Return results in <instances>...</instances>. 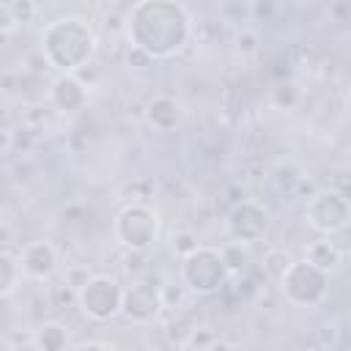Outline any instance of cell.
<instances>
[{"label": "cell", "instance_id": "cell-20", "mask_svg": "<svg viewBox=\"0 0 351 351\" xmlns=\"http://www.w3.org/2000/svg\"><path fill=\"white\" fill-rule=\"evenodd\" d=\"M200 247V241H197V236L195 233H189V230H181V233H176L173 236V250H176V255H189V252H195Z\"/></svg>", "mask_w": 351, "mask_h": 351}, {"label": "cell", "instance_id": "cell-2", "mask_svg": "<svg viewBox=\"0 0 351 351\" xmlns=\"http://www.w3.org/2000/svg\"><path fill=\"white\" fill-rule=\"evenodd\" d=\"M38 52L58 74H77L96 55V33L82 16H58L41 30Z\"/></svg>", "mask_w": 351, "mask_h": 351}, {"label": "cell", "instance_id": "cell-27", "mask_svg": "<svg viewBox=\"0 0 351 351\" xmlns=\"http://www.w3.org/2000/svg\"><path fill=\"white\" fill-rule=\"evenodd\" d=\"M14 27H16L14 16L8 14V8H5V5H0V30H3V33H8V30H14Z\"/></svg>", "mask_w": 351, "mask_h": 351}, {"label": "cell", "instance_id": "cell-1", "mask_svg": "<svg viewBox=\"0 0 351 351\" xmlns=\"http://www.w3.org/2000/svg\"><path fill=\"white\" fill-rule=\"evenodd\" d=\"M129 44L143 49L151 60L178 55L192 36V16L186 5L173 0H140L126 11Z\"/></svg>", "mask_w": 351, "mask_h": 351}, {"label": "cell", "instance_id": "cell-21", "mask_svg": "<svg viewBox=\"0 0 351 351\" xmlns=\"http://www.w3.org/2000/svg\"><path fill=\"white\" fill-rule=\"evenodd\" d=\"M184 285H178V282H162V288H159V296H162V307H178L181 304V299H184Z\"/></svg>", "mask_w": 351, "mask_h": 351}, {"label": "cell", "instance_id": "cell-29", "mask_svg": "<svg viewBox=\"0 0 351 351\" xmlns=\"http://www.w3.org/2000/svg\"><path fill=\"white\" fill-rule=\"evenodd\" d=\"M77 351H110L104 343H96V340H90V343H82Z\"/></svg>", "mask_w": 351, "mask_h": 351}, {"label": "cell", "instance_id": "cell-28", "mask_svg": "<svg viewBox=\"0 0 351 351\" xmlns=\"http://www.w3.org/2000/svg\"><path fill=\"white\" fill-rule=\"evenodd\" d=\"M206 351H236V348H233L228 340H214V343H211Z\"/></svg>", "mask_w": 351, "mask_h": 351}, {"label": "cell", "instance_id": "cell-11", "mask_svg": "<svg viewBox=\"0 0 351 351\" xmlns=\"http://www.w3.org/2000/svg\"><path fill=\"white\" fill-rule=\"evenodd\" d=\"M49 101L63 112H77L88 104V88L77 74H58L49 85Z\"/></svg>", "mask_w": 351, "mask_h": 351}, {"label": "cell", "instance_id": "cell-12", "mask_svg": "<svg viewBox=\"0 0 351 351\" xmlns=\"http://www.w3.org/2000/svg\"><path fill=\"white\" fill-rule=\"evenodd\" d=\"M145 121H148L154 129H159V132H170V129H176L178 121H181V107H178V101H176L173 96L159 93V96H154V99L148 101V107H145Z\"/></svg>", "mask_w": 351, "mask_h": 351}, {"label": "cell", "instance_id": "cell-7", "mask_svg": "<svg viewBox=\"0 0 351 351\" xmlns=\"http://www.w3.org/2000/svg\"><path fill=\"white\" fill-rule=\"evenodd\" d=\"M304 219L321 236L332 239L335 233H343L348 228V219H351L348 195L343 189H335V186L313 192L307 206H304Z\"/></svg>", "mask_w": 351, "mask_h": 351}, {"label": "cell", "instance_id": "cell-4", "mask_svg": "<svg viewBox=\"0 0 351 351\" xmlns=\"http://www.w3.org/2000/svg\"><path fill=\"white\" fill-rule=\"evenodd\" d=\"M123 302V282L112 274H88V280L77 288V307L90 321H112L121 315Z\"/></svg>", "mask_w": 351, "mask_h": 351}, {"label": "cell", "instance_id": "cell-18", "mask_svg": "<svg viewBox=\"0 0 351 351\" xmlns=\"http://www.w3.org/2000/svg\"><path fill=\"white\" fill-rule=\"evenodd\" d=\"M296 85L293 82H277L274 88H271V101L277 104V107H293L296 104Z\"/></svg>", "mask_w": 351, "mask_h": 351}, {"label": "cell", "instance_id": "cell-14", "mask_svg": "<svg viewBox=\"0 0 351 351\" xmlns=\"http://www.w3.org/2000/svg\"><path fill=\"white\" fill-rule=\"evenodd\" d=\"M36 346H38V351H66V346H69L66 326L58 321H44L36 329Z\"/></svg>", "mask_w": 351, "mask_h": 351}, {"label": "cell", "instance_id": "cell-15", "mask_svg": "<svg viewBox=\"0 0 351 351\" xmlns=\"http://www.w3.org/2000/svg\"><path fill=\"white\" fill-rule=\"evenodd\" d=\"M19 277H22V271H19V261H16L11 252L0 250V299H5L8 293H14Z\"/></svg>", "mask_w": 351, "mask_h": 351}, {"label": "cell", "instance_id": "cell-9", "mask_svg": "<svg viewBox=\"0 0 351 351\" xmlns=\"http://www.w3.org/2000/svg\"><path fill=\"white\" fill-rule=\"evenodd\" d=\"M225 230L239 244H255L269 230V214L255 200H239L225 217Z\"/></svg>", "mask_w": 351, "mask_h": 351}, {"label": "cell", "instance_id": "cell-24", "mask_svg": "<svg viewBox=\"0 0 351 351\" xmlns=\"http://www.w3.org/2000/svg\"><path fill=\"white\" fill-rule=\"evenodd\" d=\"M151 63H154V60H151L143 49H137V47L129 44V49H126V66H129V69H148Z\"/></svg>", "mask_w": 351, "mask_h": 351}, {"label": "cell", "instance_id": "cell-8", "mask_svg": "<svg viewBox=\"0 0 351 351\" xmlns=\"http://www.w3.org/2000/svg\"><path fill=\"white\" fill-rule=\"evenodd\" d=\"M162 280L151 274H137L129 285H123V302H121V315L132 324H148L159 315L162 310V296H159Z\"/></svg>", "mask_w": 351, "mask_h": 351}, {"label": "cell", "instance_id": "cell-17", "mask_svg": "<svg viewBox=\"0 0 351 351\" xmlns=\"http://www.w3.org/2000/svg\"><path fill=\"white\" fill-rule=\"evenodd\" d=\"M288 263H291V258H288V252H282V250H269V252L263 255V269H266V274L274 277V280H280V274L288 269Z\"/></svg>", "mask_w": 351, "mask_h": 351}, {"label": "cell", "instance_id": "cell-25", "mask_svg": "<svg viewBox=\"0 0 351 351\" xmlns=\"http://www.w3.org/2000/svg\"><path fill=\"white\" fill-rule=\"evenodd\" d=\"M11 148H14V134H11V129L0 126V156H5Z\"/></svg>", "mask_w": 351, "mask_h": 351}, {"label": "cell", "instance_id": "cell-26", "mask_svg": "<svg viewBox=\"0 0 351 351\" xmlns=\"http://www.w3.org/2000/svg\"><path fill=\"white\" fill-rule=\"evenodd\" d=\"M277 8H274V3H255V5H250V14H255V16H263V19H269L271 14H274Z\"/></svg>", "mask_w": 351, "mask_h": 351}, {"label": "cell", "instance_id": "cell-16", "mask_svg": "<svg viewBox=\"0 0 351 351\" xmlns=\"http://www.w3.org/2000/svg\"><path fill=\"white\" fill-rule=\"evenodd\" d=\"M219 255H222V263L228 269V274H241L250 263V252H247V244H239V241H228L219 247Z\"/></svg>", "mask_w": 351, "mask_h": 351}, {"label": "cell", "instance_id": "cell-23", "mask_svg": "<svg viewBox=\"0 0 351 351\" xmlns=\"http://www.w3.org/2000/svg\"><path fill=\"white\" fill-rule=\"evenodd\" d=\"M258 44H261V38H258V33L250 30V27H241V33L236 36V47H239L244 55H252V52L258 49Z\"/></svg>", "mask_w": 351, "mask_h": 351}, {"label": "cell", "instance_id": "cell-6", "mask_svg": "<svg viewBox=\"0 0 351 351\" xmlns=\"http://www.w3.org/2000/svg\"><path fill=\"white\" fill-rule=\"evenodd\" d=\"M112 230L129 252H145L159 239V214L148 203H129L118 211Z\"/></svg>", "mask_w": 351, "mask_h": 351}, {"label": "cell", "instance_id": "cell-13", "mask_svg": "<svg viewBox=\"0 0 351 351\" xmlns=\"http://www.w3.org/2000/svg\"><path fill=\"white\" fill-rule=\"evenodd\" d=\"M304 261L313 263L315 269H321V271L329 274V271H335V269L340 266L343 252H340V247H337L329 236H324V239H315V241L307 244V250H304Z\"/></svg>", "mask_w": 351, "mask_h": 351}, {"label": "cell", "instance_id": "cell-5", "mask_svg": "<svg viewBox=\"0 0 351 351\" xmlns=\"http://www.w3.org/2000/svg\"><path fill=\"white\" fill-rule=\"evenodd\" d=\"M277 282H280V291H282L285 302L293 304V307H315L329 291V274L315 269L304 258L291 261Z\"/></svg>", "mask_w": 351, "mask_h": 351}, {"label": "cell", "instance_id": "cell-30", "mask_svg": "<svg viewBox=\"0 0 351 351\" xmlns=\"http://www.w3.org/2000/svg\"><path fill=\"white\" fill-rule=\"evenodd\" d=\"M0 351H8V346H5V340L0 337Z\"/></svg>", "mask_w": 351, "mask_h": 351}, {"label": "cell", "instance_id": "cell-10", "mask_svg": "<svg viewBox=\"0 0 351 351\" xmlns=\"http://www.w3.org/2000/svg\"><path fill=\"white\" fill-rule=\"evenodd\" d=\"M19 271L30 280H49L58 271V250L49 241H30L19 252Z\"/></svg>", "mask_w": 351, "mask_h": 351}, {"label": "cell", "instance_id": "cell-22", "mask_svg": "<svg viewBox=\"0 0 351 351\" xmlns=\"http://www.w3.org/2000/svg\"><path fill=\"white\" fill-rule=\"evenodd\" d=\"M214 340H217V337H214L211 329H206V326L192 329V332H189V348H186V351H206Z\"/></svg>", "mask_w": 351, "mask_h": 351}, {"label": "cell", "instance_id": "cell-19", "mask_svg": "<svg viewBox=\"0 0 351 351\" xmlns=\"http://www.w3.org/2000/svg\"><path fill=\"white\" fill-rule=\"evenodd\" d=\"M5 8H8V14L14 16L16 25H19V22H30V19L38 14V5L30 3V0H14V3H5Z\"/></svg>", "mask_w": 351, "mask_h": 351}, {"label": "cell", "instance_id": "cell-3", "mask_svg": "<svg viewBox=\"0 0 351 351\" xmlns=\"http://www.w3.org/2000/svg\"><path fill=\"white\" fill-rule=\"evenodd\" d=\"M228 277L230 274H228V269L222 263L219 247L200 244L195 252H189V255L181 258V285L189 293L211 296V293H217L225 285Z\"/></svg>", "mask_w": 351, "mask_h": 351}]
</instances>
